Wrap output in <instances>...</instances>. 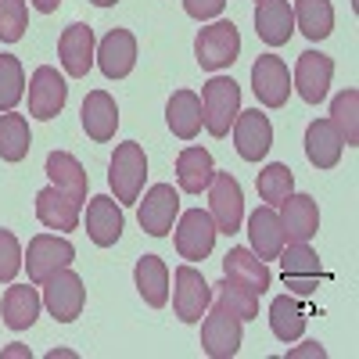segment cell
Returning <instances> with one entry per match:
<instances>
[{
	"label": "cell",
	"instance_id": "cell-1",
	"mask_svg": "<svg viewBox=\"0 0 359 359\" xmlns=\"http://www.w3.org/2000/svg\"><path fill=\"white\" fill-rule=\"evenodd\" d=\"M144 180H147V158H144V147L137 140L130 144H118L111 165H108V184L115 191L118 205H137L140 191H144Z\"/></svg>",
	"mask_w": 359,
	"mask_h": 359
},
{
	"label": "cell",
	"instance_id": "cell-2",
	"mask_svg": "<svg viewBox=\"0 0 359 359\" xmlns=\"http://www.w3.org/2000/svg\"><path fill=\"white\" fill-rule=\"evenodd\" d=\"M237 111H241V86L226 76H212L201 90V118L212 137H226Z\"/></svg>",
	"mask_w": 359,
	"mask_h": 359
},
{
	"label": "cell",
	"instance_id": "cell-3",
	"mask_svg": "<svg viewBox=\"0 0 359 359\" xmlns=\"http://www.w3.org/2000/svg\"><path fill=\"white\" fill-rule=\"evenodd\" d=\"M208 216H212L219 233H237L245 219V198H241V184L230 172H212L208 180Z\"/></svg>",
	"mask_w": 359,
	"mask_h": 359
},
{
	"label": "cell",
	"instance_id": "cell-4",
	"mask_svg": "<svg viewBox=\"0 0 359 359\" xmlns=\"http://www.w3.org/2000/svg\"><path fill=\"white\" fill-rule=\"evenodd\" d=\"M237 54H241V33H237L233 22H212L205 25L198 40H194V57L198 65L216 72V69H226L237 62Z\"/></svg>",
	"mask_w": 359,
	"mask_h": 359
},
{
	"label": "cell",
	"instance_id": "cell-5",
	"mask_svg": "<svg viewBox=\"0 0 359 359\" xmlns=\"http://www.w3.org/2000/svg\"><path fill=\"white\" fill-rule=\"evenodd\" d=\"M241 316H233L230 309H223L219 302L212 309H205L201 320V348L208 359H230L241 348Z\"/></svg>",
	"mask_w": 359,
	"mask_h": 359
},
{
	"label": "cell",
	"instance_id": "cell-6",
	"mask_svg": "<svg viewBox=\"0 0 359 359\" xmlns=\"http://www.w3.org/2000/svg\"><path fill=\"white\" fill-rule=\"evenodd\" d=\"M76 259V248L72 241H65V237L57 233H36L33 241H29V255H25V266H29V284H43L50 280L57 269L72 266Z\"/></svg>",
	"mask_w": 359,
	"mask_h": 359
},
{
	"label": "cell",
	"instance_id": "cell-7",
	"mask_svg": "<svg viewBox=\"0 0 359 359\" xmlns=\"http://www.w3.org/2000/svg\"><path fill=\"white\" fill-rule=\"evenodd\" d=\"M40 287H43V306L50 309V316L57 323H72L86 306V287H83L79 273H72L69 266L57 269V273L50 280H43Z\"/></svg>",
	"mask_w": 359,
	"mask_h": 359
},
{
	"label": "cell",
	"instance_id": "cell-8",
	"mask_svg": "<svg viewBox=\"0 0 359 359\" xmlns=\"http://www.w3.org/2000/svg\"><path fill=\"white\" fill-rule=\"evenodd\" d=\"M172 284H176L172 287V309H176V316L184 323H198L205 316L208 302H212V284H208L191 262L176 269Z\"/></svg>",
	"mask_w": 359,
	"mask_h": 359
},
{
	"label": "cell",
	"instance_id": "cell-9",
	"mask_svg": "<svg viewBox=\"0 0 359 359\" xmlns=\"http://www.w3.org/2000/svg\"><path fill=\"white\" fill-rule=\"evenodd\" d=\"M233 147H237V155H241L245 162H259L269 155V147H273V126H269V118L252 108V111H237L233 118Z\"/></svg>",
	"mask_w": 359,
	"mask_h": 359
},
{
	"label": "cell",
	"instance_id": "cell-10",
	"mask_svg": "<svg viewBox=\"0 0 359 359\" xmlns=\"http://www.w3.org/2000/svg\"><path fill=\"white\" fill-rule=\"evenodd\" d=\"M216 223L208 212H201V208H191V212L180 216V226H176V252L180 259L187 262H201L208 259V252H212L216 245Z\"/></svg>",
	"mask_w": 359,
	"mask_h": 359
},
{
	"label": "cell",
	"instance_id": "cell-11",
	"mask_svg": "<svg viewBox=\"0 0 359 359\" xmlns=\"http://www.w3.org/2000/svg\"><path fill=\"white\" fill-rule=\"evenodd\" d=\"M252 90H255L259 104H266V108H284V104H287V94H291V76H287L284 57H277V54H259V62L252 65Z\"/></svg>",
	"mask_w": 359,
	"mask_h": 359
},
{
	"label": "cell",
	"instance_id": "cell-12",
	"mask_svg": "<svg viewBox=\"0 0 359 359\" xmlns=\"http://www.w3.org/2000/svg\"><path fill=\"white\" fill-rule=\"evenodd\" d=\"M65 101H69L65 79L57 76V69L40 65L33 72V79H29V115L40 118V123H47V118H54L57 111L65 108Z\"/></svg>",
	"mask_w": 359,
	"mask_h": 359
},
{
	"label": "cell",
	"instance_id": "cell-13",
	"mask_svg": "<svg viewBox=\"0 0 359 359\" xmlns=\"http://www.w3.org/2000/svg\"><path fill=\"white\" fill-rule=\"evenodd\" d=\"M280 226H284V241L287 245H306L320 230V208L309 194H287L280 201Z\"/></svg>",
	"mask_w": 359,
	"mask_h": 359
},
{
	"label": "cell",
	"instance_id": "cell-14",
	"mask_svg": "<svg viewBox=\"0 0 359 359\" xmlns=\"http://www.w3.org/2000/svg\"><path fill=\"white\" fill-rule=\"evenodd\" d=\"M176 216H180V194H176L169 184H155L151 191L144 194L140 212H137L140 230L151 233V237H165V233L172 230Z\"/></svg>",
	"mask_w": 359,
	"mask_h": 359
},
{
	"label": "cell",
	"instance_id": "cell-15",
	"mask_svg": "<svg viewBox=\"0 0 359 359\" xmlns=\"http://www.w3.org/2000/svg\"><path fill=\"white\" fill-rule=\"evenodd\" d=\"M334 76V62L320 50H306L298 54V65H294V90L306 104H320L327 97V86H331Z\"/></svg>",
	"mask_w": 359,
	"mask_h": 359
},
{
	"label": "cell",
	"instance_id": "cell-16",
	"mask_svg": "<svg viewBox=\"0 0 359 359\" xmlns=\"http://www.w3.org/2000/svg\"><path fill=\"white\" fill-rule=\"evenodd\" d=\"M280 269H284V284L291 287V294L306 298L316 291V280H320V259L316 252L306 245H287V252L280 248Z\"/></svg>",
	"mask_w": 359,
	"mask_h": 359
},
{
	"label": "cell",
	"instance_id": "cell-17",
	"mask_svg": "<svg viewBox=\"0 0 359 359\" xmlns=\"http://www.w3.org/2000/svg\"><path fill=\"white\" fill-rule=\"evenodd\" d=\"M123 226H126L123 205H118L115 198L97 194V198L86 201V233L97 248H111L118 237H123Z\"/></svg>",
	"mask_w": 359,
	"mask_h": 359
},
{
	"label": "cell",
	"instance_id": "cell-18",
	"mask_svg": "<svg viewBox=\"0 0 359 359\" xmlns=\"http://www.w3.org/2000/svg\"><path fill=\"white\" fill-rule=\"evenodd\" d=\"M57 54H62V69L72 76V79H83L90 69H94V54H97V43H94V29L76 22L69 25L62 40H57Z\"/></svg>",
	"mask_w": 359,
	"mask_h": 359
},
{
	"label": "cell",
	"instance_id": "cell-19",
	"mask_svg": "<svg viewBox=\"0 0 359 359\" xmlns=\"http://www.w3.org/2000/svg\"><path fill=\"white\" fill-rule=\"evenodd\" d=\"M94 62L101 65V72L108 79H126L137 65V40L130 29H111V33L97 43Z\"/></svg>",
	"mask_w": 359,
	"mask_h": 359
},
{
	"label": "cell",
	"instance_id": "cell-20",
	"mask_svg": "<svg viewBox=\"0 0 359 359\" xmlns=\"http://www.w3.org/2000/svg\"><path fill=\"white\" fill-rule=\"evenodd\" d=\"M223 277L237 280L241 287H248L252 294H262L269 284H273L269 266H266L252 248H230V252L223 255Z\"/></svg>",
	"mask_w": 359,
	"mask_h": 359
},
{
	"label": "cell",
	"instance_id": "cell-21",
	"mask_svg": "<svg viewBox=\"0 0 359 359\" xmlns=\"http://www.w3.org/2000/svg\"><path fill=\"white\" fill-rule=\"evenodd\" d=\"M248 237H252V252L266 262V259H277L280 248L287 245L284 241V226H280V216L273 205H262L248 216Z\"/></svg>",
	"mask_w": 359,
	"mask_h": 359
},
{
	"label": "cell",
	"instance_id": "cell-22",
	"mask_svg": "<svg viewBox=\"0 0 359 359\" xmlns=\"http://www.w3.org/2000/svg\"><path fill=\"white\" fill-rule=\"evenodd\" d=\"M341 147H345V140L334 130L331 118H313L306 130V158L316 169H334L341 162Z\"/></svg>",
	"mask_w": 359,
	"mask_h": 359
},
{
	"label": "cell",
	"instance_id": "cell-23",
	"mask_svg": "<svg viewBox=\"0 0 359 359\" xmlns=\"http://www.w3.org/2000/svg\"><path fill=\"white\" fill-rule=\"evenodd\" d=\"M83 130L90 140L97 144H108L118 130V108L111 101V94H104V90H90L86 101H83Z\"/></svg>",
	"mask_w": 359,
	"mask_h": 359
},
{
	"label": "cell",
	"instance_id": "cell-24",
	"mask_svg": "<svg viewBox=\"0 0 359 359\" xmlns=\"http://www.w3.org/2000/svg\"><path fill=\"white\" fill-rule=\"evenodd\" d=\"M255 33L266 47H280L294 33V15L287 0H262L255 11Z\"/></svg>",
	"mask_w": 359,
	"mask_h": 359
},
{
	"label": "cell",
	"instance_id": "cell-25",
	"mask_svg": "<svg viewBox=\"0 0 359 359\" xmlns=\"http://www.w3.org/2000/svg\"><path fill=\"white\" fill-rule=\"evenodd\" d=\"M0 316L11 331H25L33 327L40 316V291L36 284H11L4 291V302H0Z\"/></svg>",
	"mask_w": 359,
	"mask_h": 359
},
{
	"label": "cell",
	"instance_id": "cell-26",
	"mask_svg": "<svg viewBox=\"0 0 359 359\" xmlns=\"http://www.w3.org/2000/svg\"><path fill=\"white\" fill-rule=\"evenodd\" d=\"M36 219L47 230H62V233L65 230H76L79 226V205L50 184V187H43L36 194Z\"/></svg>",
	"mask_w": 359,
	"mask_h": 359
},
{
	"label": "cell",
	"instance_id": "cell-27",
	"mask_svg": "<svg viewBox=\"0 0 359 359\" xmlns=\"http://www.w3.org/2000/svg\"><path fill=\"white\" fill-rule=\"evenodd\" d=\"M47 176H50V184L62 191V194H69L76 205L86 201L90 176H86V169L79 165V158H72L69 151H50V155H47Z\"/></svg>",
	"mask_w": 359,
	"mask_h": 359
},
{
	"label": "cell",
	"instance_id": "cell-28",
	"mask_svg": "<svg viewBox=\"0 0 359 359\" xmlns=\"http://www.w3.org/2000/svg\"><path fill=\"white\" fill-rule=\"evenodd\" d=\"M306 323H309V313L298 302V294H277L273 298V306H269V331H273L284 345L302 338Z\"/></svg>",
	"mask_w": 359,
	"mask_h": 359
},
{
	"label": "cell",
	"instance_id": "cell-29",
	"mask_svg": "<svg viewBox=\"0 0 359 359\" xmlns=\"http://www.w3.org/2000/svg\"><path fill=\"white\" fill-rule=\"evenodd\" d=\"M165 123H169V130L180 140H194L201 133V126H205L201 97L191 94V90H176V94L169 97V104H165Z\"/></svg>",
	"mask_w": 359,
	"mask_h": 359
},
{
	"label": "cell",
	"instance_id": "cell-30",
	"mask_svg": "<svg viewBox=\"0 0 359 359\" xmlns=\"http://www.w3.org/2000/svg\"><path fill=\"white\" fill-rule=\"evenodd\" d=\"M133 280H137V291L140 298L151 309H162L169 302V269L158 255H144L137 259V269H133Z\"/></svg>",
	"mask_w": 359,
	"mask_h": 359
},
{
	"label": "cell",
	"instance_id": "cell-31",
	"mask_svg": "<svg viewBox=\"0 0 359 359\" xmlns=\"http://www.w3.org/2000/svg\"><path fill=\"white\" fill-rule=\"evenodd\" d=\"M294 25L302 29V36L306 40H327L334 33V8H331V0H294Z\"/></svg>",
	"mask_w": 359,
	"mask_h": 359
},
{
	"label": "cell",
	"instance_id": "cell-32",
	"mask_svg": "<svg viewBox=\"0 0 359 359\" xmlns=\"http://www.w3.org/2000/svg\"><path fill=\"white\" fill-rule=\"evenodd\" d=\"M216 165H212V155L205 151V147H187V151H180L176 158V184L180 191L187 194H201L208 187V180H212Z\"/></svg>",
	"mask_w": 359,
	"mask_h": 359
},
{
	"label": "cell",
	"instance_id": "cell-33",
	"mask_svg": "<svg viewBox=\"0 0 359 359\" xmlns=\"http://www.w3.org/2000/svg\"><path fill=\"white\" fill-rule=\"evenodd\" d=\"M29 123L25 115H15V111H4L0 115V158L4 162H22L29 155Z\"/></svg>",
	"mask_w": 359,
	"mask_h": 359
},
{
	"label": "cell",
	"instance_id": "cell-34",
	"mask_svg": "<svg viewBox=\"0 0 359 359\" xmlns=\"http://www.w3.org/2000/svg\"><path fill=\"white\" fill-rule=\"evenodd\" d=\"M212 294H216V302L223 309H230L233 316H241V320H255L259 316V294H252L248 287H241L237 280L223 277L219 284H212Z\"/></svg>",
	"mask_w": 359,
	"mask_h": 359
},
{
	"label": "cell",
	"instance_id": "cell-35",
	"mask_svg": "<svg viewBox=\"0 0 359 359\" xmlns=\"http://www.w3.org/2000/svg\"><path fill=\"white\" fill-rule=\"evenodd\" d=\"M331 115H334L331 123L341 133V140L348 147H355L359 144V90H341L331 104Z\"/></svg>",
	"mask_w": 359,
	"mask_h": 359
},
{
	"label": "cell",
	"instance_id": "cell-36",
	"mask_svg": "<svg viewBox=\"0 0 359 359\" xmlns=\"http://www.w3.org/2000/svg\"><path fill=\"white\" fill-rule=\"evenodd\" d=\"M255 187H259V198L266 205H280L287 194H294V172L284 165V162H273V165H266L255 180Z\"/></svg>",
	"mask_w": 359,
	"mask_h": 359
},
{
	"label": "cell",
	"instance_id": "cell-37",
	"mask_svg": "<svg viewBox=\"0 0 359 359\" xmlns=\"http://www.w3.org/2000/svg\"><path fill=\"white\" fill-rule=\"evenodd\" d=\"M25 94V72L15 54H0V111H15Z\"/></svg>",
	"mask_w": 359,
	"mask_h": 359
},
{
	"label": "cell",
	"instance_id": "cell-38",
	"mask_svg": "<svg viewBox=\"0 0 359 359\" xmlns=\"http://www.w3.org/2000/svg\"><path fill=\"white\" fill-rule=\"evenodd\" d=\"M29 22V8L25 0H0V40L4 43H18Z\"/></svg>",
	"mask_w": 359,
	"mask_h": 359
},
{
	"label": "cell",
	"instance_id": "cell-39",
	"mask_svg": "<svg viewBox=\"0 0 359 359\" xmlns=\"http://www.w3.org/2000/svg\"><path fill=\"white\" fill-rule=\"evenodd\" d=\"M22 269V248H18V237L11 230H0V280L11 284Z\"/></svg>",
	"mask_w": 359,
	"mask_h": 359
},
{
	"label": "cell",
	"instance_id": "cell-40",
	"mask_svg": "<svg viewBox=\"0 0 359 359\" xmlns=\"http://www.w3.org/2000/svg\"><path fill=\"white\" fill-rule=\"evenodd\" d=\"M184 8H187V15H191V18L208 22V18H216V15L226 8V0H184Z\"/></svg>",
	"mask_w": 359,
	"mask_h": 359
},
{
	"label": "cell",
	"instance_id": "cell-41",
	"mask_svg": "<svg viewBox=\"0 0 359 359\" xmlns=\"http://www.w3.org/2000/svg\"><path fill=\"white\" fill-rule=\"evenodd\" d=\"M287 355H316V359H323V355H327V352H323V348H320V345H316V341H309V345H306V348H294V352H287Z\"/></svg>",
	"mask_w": 359,
	"mask_h": 359
},
{
	"label": "cell",
	"instance_id": "cell-42",
	"mask_svg": "<svg viewBox=\"0 0 359 359\" xmlns=\"http://www.w3.org/2000/svg\"><path fill=\"white\" fill-rule=\"evenodd\" d=\"M57 4H62V0H33V8H36L40 15H50V11H57Z\"/></svg>",
	"mask_w": 359,
	"mask_h": 359
},
{
	"label": "cell",
	"instance_id": "cell-43",
	"mask_svg": "<svg viewBox=\"0 0 359 359\" xmlns=\"http://www.w3.org/2000/svg\"><path fill=\"white\" fill-rule=\"evenodd\" d=\"M4 355H29V348H22V345H11Z\"/></svg>",
	"mask_w": 359,
	"mask_h": 359
},
{
	"label": "cell",
	"instance_id": "cell-44",
	"mask_svg": "<svg viewBox=\"0 0 359 359\" xmlns=\"http://www.w3.org/2000/svg\"><path fill=\"white\" fill-rule=\"evenodd\" d=\"M90 4H97V8H111L115 0H90Z\"/></svg>",
	"mask_w": 359,
	"mask_h": 359
},
{
	"label": "cell",
	"instance_id": "cell-45",
	"mask_svg": "<svg viewBox=\"0 0 359 359\" xmlns=\"http://www.w3.org/2000/svg\"><path fill=\"white\" fill-rule=\"evenodd\" d=\"M259 4H262V0H259Z\"/></svg>",
	"mask_w": 359,
	"mask_h": 359
}]
</instances>
